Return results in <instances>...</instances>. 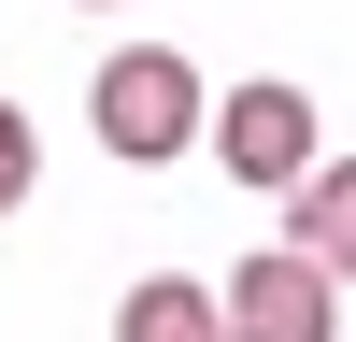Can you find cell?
Returning a JSON list of instances; mask_svg holds the SVG:
<instances>
[{
  "label": "cell",
  "instance_id": "5",
  "mask_svg": "<svg viewBox=\"0 0 356 342\" xmlns=\"http://www.w3.org/2000/svg\"><path fill=\"white\" fill-rule=\"evenodd\" d=\"M114 342H228V314H214V285H186V271H143L129 300H114Z\"/></svg>",
  "mask_w": 356,
  "mask_h": 342
},
{
  "label": "cell",
  "instance_id": "2",
  "mask_svg": "<svg viewBox=\"0 0 356 342\" xmlns=\"http://www.w3.org/2000/svg\"><path fill=\"white\" fill-rule=\"evenodd\" d=\"M200 142L228 157V186H300L314 171V100L300 86H228V100L200 114Z\"/></svg>",
  "mask_w": 356,
  "mask_h": 342
},
{
  "label": "cell",
  "instance_id": "1",
  "mask_svg": "<svg viewBox=\"0 0 356 342\" xmlns=\"http://www.w3.org/2000/svg\"><path fill=\"white\" fill-rule=\"evenodd\" d=\"M200 114H214V100H200V72H186L171 43H129V57H100V72H86V129H100L129 171L186 157V142H200Z\"/></svg>",
  "mask_w": 356,
  "mask_h": 342
},
{
  "label": "cell",
  "instance_id": "4",
  "mask_svg": "<svg viewBox=\"0 0 356 342\" xmlns=\"http://www.w3.org/2000/svg\"><path fill=\"white\" fill-rule=\"evenodd\" d=\"M285 256H314L328 285H356V157H314L285 186Z\"/></svg>",
  "mask_w": 356,
  "mask_h": 342
},
{
  "label": "cell",
  "instance_id": "3",
  "mask_svg": "<svg viewBox=\"0 0 356 342\" xmlns=\"http://www.w3.org/2000/svg\"><path fill=\"white\" fill-rule=\"evenodd\" d=\"M214 314H228V342H342V285L314 256H243L214 285Z\"/></svg>",
  "mask_w": 356,
  "mask_h": 342
},
{
  "label": "cell",
  "instance_id": "6",
  "mask_svg": "<svg viewBox=\"0 0 356 342\" xmlns=\"http://www.w3.org/2000/svg\"><path fill=\"white\" fill-rule=\"evenodd\" d=\"M29 186H43V142H29V114H15V100H0V214H15V200H29Z\"/></svg>",
  "mask_w": 356,
  "mask_h": 342
}]
</instances>
